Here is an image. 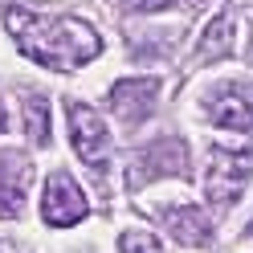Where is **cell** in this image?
Masks as SVG:
<instances>
[{"label": "cell", "mask_w": 253, "mask_h": 253, "mask_svg": "<svg viewBox=\"0 0 253 253\" xmlns=\"http://www.w3.org/2000/svg\"><path fill=\"white\" fill-rule=\"evenodd\" d=\"M4 25L17 37V49L25 57L57 74H70L102 53L98 33L78 17H45V12H29V8H8Z\"/></svg>", "instance_id": "cell-1"}, {"label": "cell", "mask_w": 253, "mask_h": 253, "mask_svg": "<svg viewBox=\"0 0 253 253\" xmlns=\"http://www.w3.org/2000/svg\"><path fill=\"white\" fill-rule=\"evenodd\" d=\"M253 176V151L241 147V151H229V147H212L209 151V200L212 204H237L245 192V184Z\"/></svg>", "instance_id": "cell-2"}, {"label": "cell", "mask_w": 253, "mask_h": 253, "mask_svg": "<svg viewBox=\"0 0 253 253\" xmlns=\"http://www.w3.org/2000/svg\"><path fill=\"white\" fill-rule=\"evenodd\" d=\"M70 139H74V151L78 160L94 171H106L110 160V131L106 123L94 115L86 102H70Z\"/></svg>", "instance_id": "cell-3"}, {"label": "cell", "mask_w": 253, "mask_h": 253, "mask_svg": "<svg viewBox=\"0 0 253 253\" xmlns=\"http://www.w3.org/2000/svg\"><path fill=\"white\" fill-rule=\"evenodd\" d=\"M86 216V192L78 188L70 171H53L45 180V196H41V220L53 229H70Z\"/></svg>", "instance_id": "cell-4"}, {"label": "cell", "mask_w": 253, "mask_h": 253, "mask_svg": "<svg viewBox=\"0 0 253 253\" xmlns=\"http://www.w3.org/2000/svg\"><path fill=\"white\" fill-rule=\"evenodd\" d=\"M209 119L225 131H253V86L225 82L216 94H209Z\"/></svg>", "instance_id": "cell-5"}, {"label": "cell", "mask_w": 253, "mask_h": 253, "mask_svg": "<svg viewBox=\"0 0 253 253\" xmlns=\"http://www.w3.org/2000/svg\"><path fill=\"white\" fill-rule=\"evenodd\" d=\"M33 180V168L29 160H21L17 151H0V220L21 216L25 204V188Z\"/></svg>", "instance_id": "cell-6"}, {"label": "cell", "mask_w": 253, "mask_h": 253, "mask_svg": "<svg viewBox=\"0 0 253 253\" xmlns=\"http://www.w3.org/2000/svg\"><path fill=\"white\" fill-rule=\"evenodd\" d=\"M155 90H160L155 78H123V82H115V90H110L115 115H119L123 123L147 119V115H151V102H155Z\"/></svg>", "instance_id": "cell-7"}, {"label": "cell", "mask_w": 253, "mask_h": 253, "mask_svg": "<svg viewBox=\"0 0 253 253\" xmlns=\"http://www.w3.org/2000/svg\"><path fill=\"white\" fill-rule=\"evenodd\" d=\"M164 225L171 229V237H176L180 245H209V237H212V225H209V216H204L196 204H171V209H164Z\"/></svg>", "instance_id": "cell-8"}, {"label": "cell", "mask_w": 253, "mask_h": 253, "mask_svg": "<svg viewBox=\"0 0 253 253\" xmlns=\"http://www.w3.org/2000/svg\"><path fill=\"white\" fill-rule=\"evenodd\" d=\"M25 135L33 139L37 147L49 143V102L41 94H29L25 98Z\"/></svg>", "instance_id": "cell-9"}, {"label": "cell", "mask_w": 253, "mask_h": 253, "mask_svg": "<svg viewBox=\"0 0 253 253\" xmlns=\"http://www.w3.org/2000/svg\"><path fill=\"white\" fill-rule=\"evenodd\" d=\"M233 12H225L212 29H209V37H204V57H225L233 49Z\"/></svg>", "instance_id": "cell-10"}, {"label": "cell", "mask_w": 253, "mask_h": 253, "mask_svg": "<svg viewBox=\"0 0 253 253\" xmlns=\"http://www.w3.org/2000/svg\"><path fill=\"white\" fill-rule=\"evenodd\" d=\"M119 249H123V253H164V245L155 241L151 233H143V229H126V233L119 237Z\"/></svg>", "instance_id": "cell-11"}, {"label": "cell", "mask_w": 253, "mask_h": 253, "mask_svg": "<svg viewBox=\"0 0 253 253\" xmlns=\"http://www.w3.org/2000/svg\"><path fill=\"white\" fill-rule=\"evenodd\" d=\"M168 4H171V0H126V8H135V12H160Z\"/></svg>", "instance_id": "cell-12"}, {"label": "cell", "mask_w": 253, "mask_h": 253, "mask_svg": "<svg viewBox=\"0 0 253 253\" xmlns=\"http://www.w3.org/2000/svg\"><path fill=\"white\" fill-rule=\"evenodd\" d=\"M0 253H25L17 241H8V237H0Z\"/></svg>", "instance_id": "cell-13"}, {"label": "cell", "mask_w": 253, "mask_h": 253, "mask_svg": "<svg viewBox=\"0 0 253 253\" xmlns=\"http://www.w3.org/2000/svg\"><path fill=\"white\" fill-rule=\"evenodd\" d=\"M0 131H4V106H0Z\"/></svg>", "instance_id": "cell-14"}]
</instances>
